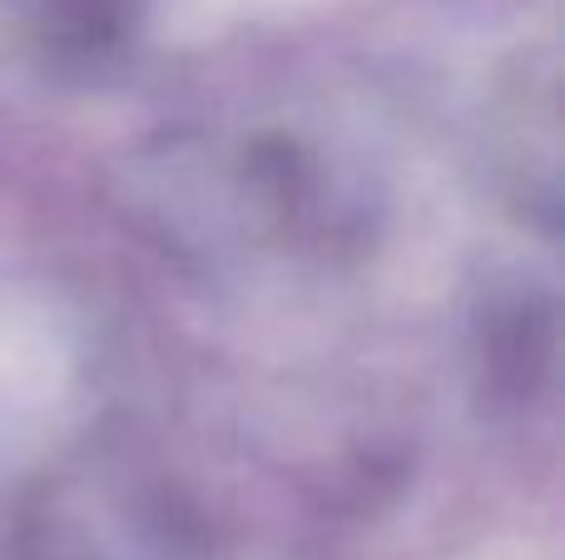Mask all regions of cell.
Wrapping results in <instances>:
<instances>
[{"label":"cell","mask_w":565,"mask_h":560,"mask_svg":"<svg viewBox=\"0 0 565 560\" xmlns=\"http://www.w3.org/2000/svg\"><path fill=\"white\" fill-rule=\"evenodd\" d=\"M20 10L35 15V25L45 35L79 50H99V45H115L129 30L139 0H20Z\"/></svg>","instance_id":"6da1fadb"}]
</instances>
